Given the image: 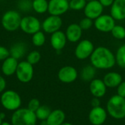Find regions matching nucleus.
<instances>
[{"label":"nucleus","mask_w":125,"mask_h":125,"mask_svg":"<svg viewBox=\"0 0 125 125\" xmlns=\"http://www.w3.org/2000/svg\"><path fill=\"white\" fill-rule=\"evenodd\" d=\"M90 61L92 66L100 70L111 69L116 63L114 54L104 46H99L94 50L90 56Z\"/></svg>","instance_id":"1"},{"label":"nucleus","mask_w":125,"mask_h":125,"mask_svg":"<svg viewBox=\"0 0 125 125\" xmlns=\"http://www.w3.org/2000/svg\"><path fill=\"white\" fill-rule=\"evenodd\" d=\"M108 114L115 119L125 118V98L116 94L112 96L106 105Z\"/></svg>","instance_id":"2"},{"label":"nucleus","mask_w":125,"mask_h":125,"mask_svg":"<svg viewBox=\"0 0 125 125\" xmlns=\"http://www.w3.org/2000/svg\"><path fill=\"white\" fill-rule=\"evenodd\" d=\"M35 113L27 108H18L15 111L11 117L12 125H36Z\"/></svg>","instance_id":"3"},{"label":"nucleus","mask_w":125,"mask_h":125,"mask_svg":"<svg viewBox=\"0 0 125 125\" xmlns=\"http://www.w3.org/2000/svg\"><path fill=\"white\" fill-rule=\"evenodd\" d=\"M0 101L1 105L10 111H15L20 108L21 105L20 95L13 90H7L2 92Z\"/></svg>","instance_id":"4"},{"label":"nucleus","mask_w":125,"mask_h":125,"mask_svg":"<svg viewBox=\"0 0 125 125\" xmlns=\"http://www.w3.org/2000/svg\"><path fill=\"white\" fill-rule=\"evenodd\" d=\"M22 17L16 10H8L1 17V25L8 31H15L20 28Z\"/></svg>","instance_id":"5"},{"label":"nucleus","mask_w":125,"mask_h":125,"mask_svg":"<svg viewBox=\"0 0 125 125\" xmlns=\"http://www.w3.org/2000/svg\"><path fill=\"white\" fill-rule=\"evenodd\" d=\"M15 75L20 82L23 83L30 82L34 76L33 65L29 63L27 61H23L19 62Z\"/></svg>","instance_id":"6"},{"label":"nucleus","mask_w":125,"mask_h":125,"mask_svg":"<svg viewBox=\"0 0 125 125\" xmlns=\"http://www.w3.org/2000/svg\"><path fill=\"white\" fill-rule=\"evenodd\" d=\"M42 24L39 19L32 15H27L22 18L20 25V29L26 34H34L40 31Z\"/></svg>","instance_id":"7"},{"label":"nucleus","mask_w":125,"mask_h":125,"mask_svg":"<svg viewBox=\"0 0 125 125\" xmlns=\"http://www.w3.org/2000/svg\"><path fill=\"white\" fill-rule=\"evenodd\" d=\"M94 50V45L89 40H83L78 42L75 50V57L80 60H84L91 56Z\"/></svg>","instance_id":"8"},{"label":"nucleus","mask_w":125,"mask_h":125,"mask_svg":"<svg viewBox=\"0 0 125 125\" xmlns=\"http://www.w3.org/2000/svg\"><path fill=\"white\" fill-rule=\"evenodd\" d=\"M95 28L101 32H111L115 26V19L111 15H101L94 21Z\"/></svg>","instance_id":"9"},{"label":"nucleus","mask_w":125,"mask_h":125,"mask_svg":"<svg viewBox=\"0 0 125 125\" xmlns=\"http://www.w3.org/2000/svg\"><path fill=\"white\" fill-rule=\"evenodd\" d=\"M70 9L68 0H50L48 12L51 15L60 16Z\"/></svg>","instance_id":"10"},{"label":"nucleus","mask_w":125,"mask_h":125,"mask_svg":"<svg viewBox=\"0 0 125 125\" xmlns=\"http://www.w3.org/2000/svg\"><path fill=\"white\" fill-rule=\"evenodd\" d=\"M62 26V20L60 16L50 15L47 17L42 23L43 31L48 34H53L60 29Z\"/></svg>","instance_id":"11"},{"label":"nucleus","mask_w":125,"mask_h":125,"mask_svg":"<svg viewBox=\"0 0 125 125\" xmlns=\"http://www.w3.org/2000/svg\"><path fill=\"white\" fill-rule=\"evenodd\" d=\"M103 11V6L98 0L89 1L86 3L84 7V14L86 17L95 20L100 17Z\"/></svg>","instance_id":"12"},{"label":"nucleus","mask_w":125,"mask_h":125,"mask_svg":"<svg viewBox=\"0 0 125 125\" xmlns=\"http://www.w3.org/2000/svg\"><path fill=\"white\" fill-rule=\"evenodd\" d=\"M107 116V111L99 106L92 108L89 114V120L92 125H102L105 122Z\"/></svg>","instance_id":"13"},{"label":"nucleus","mask_w":125,"mask_h":125,"mask_svg":"<svg viewBox=\"0 0 125 125\" xmlns=\"http://www.w3.org/2000/svg\"><path fill=\"white\" fill-rule=\"evenodd\" d=\"M78 78L77 70L72 66H64L62 67L58 73L59 80L64 83L74 82Z\"/></svg>","instance_id":"14"},{"label":"nucleus","mask_w":125,"mask_h":125,"mask_svg":"<svg viewBox=\"0 0 125 125\" xmlns=\"http://www.w3.org/2000/svg\"><path fill=\"white\" fill-rule=\"evenodd\" d=\"M89 90L91 94L94 97L101 98L106 94L107 86H105L103 80L99 78H94L90 81Z\"/></svg>","instance_id":"15"},{"label":"nucleus","mask_w":125,"mask_h":125,"mask_svg":"<svg viewBox=\"0 0 125 125\" xmlns=\"http://www.w3.org/2000/svg\"><path fill=\"white\" fill-rule=\"evenodd\" d=\"M67 40V39L65 33L60 30L51 34V45L52 48L56 51H60L65 47Z\"/></svg>","instance_id":"16"},{"label":"nucleus","mask_w":125,"mask_h":125,"mask_svg":"<svg viewBox=\"0 0 125 125\" xmlns=\"http://www.w3.org/2000/svg\"><path fill=\"white\" fill-rule=\"evenodd\" d=\"M111 7V15L115 21L125 20V0H114Z\"/></svg>","instance_id":"17"},{"label":"nucleus","mask_w":125,"mask_h":125,"mask_svg":"<svg viewBox=\"0 0 125 125\" xmlns=\"http://www.w3.org/2000/svg\"><path fill=\"white\" fill-rule=\"evenodd\" d=\"M18 59L9 56L3 61L1 64V72L6 76H11L16 73V70L18 65Z\"/></svg>","instance_id":"18"},{"label":"nucleus","mask_w":125,"mask_h":125,"mask_svg":"<svg viewBox=\"0 0 125 125\" xmlns=\"http://www.w3.org/2000/svg\"><path fill=\"white\" fill-rule=\"evenodd\" d=\"M83 30L78 23H72L68 26L65 34L68 41L71 42H77L82 36Z\"/></svg>","instance_id":"19"},{"label":"nucleus","mask_w":125,"mask_h":125,"mask_svg":"<svg viewBox=\"0 0 125 125\" xmlns=\"http://www.w3.org/2000/svg\"><path fill=\"white\" fill-rule=\"evenodd\" d=\"M103 81L107 88H117L122 82V77L119 73L110 72L104 76Z\"/></svg>","instance_id":"20"},{"label":"nucleus","mask_w":125,"mask_h":125,"mask_svg":"<svg viewBox=\"0 0 125 125\" xmlns=\"http://www.w3.org/2000/svg\"><path fill=\"white\" fill-rule=\"evenodd\" d=\"M65 118L64 112L60 109H56L51 112L46 120L48 125H62L64 122Z\"/></svg>","instance_id":"21"},{"label":"nucleus","mask_w":125,"mask_h":125,"mask_svg":"<svg viewBox=\"0 0 125 125\" xmlns=\"http://www.w3.org/2000/svg\"><path fill=\"white\" fill-rule=\"evenodd\" d=\"M26 51V45L23 42H17L11 47L10 50V56L18 60L25 55Z\"/></svg>","instance_id":"22"},{"label":"nucleus","mask_w":125,"mask_h":125,"mask_svg":"<svg viewBox=\"0 0 125 125\" xmlns=\"http://www.w3.org/2000/svg\"><path fill=\"white\" fill-rule=\"evenodd\" d=\"M96 68L92 65H87L84 67L81 72V78L84 81H92L94 79L96 74Z\"/></svg>","instance_id":"23"},{"label":"nucleus","mask_w":125,"mask_h":125,"mask_svg":"<svg viewBox=\"0 0 125 125\" xmlns=\"http://www.w3.org/2000/svg\"><path fill=\"white\" fill-rule=\"evenodd\" d=\"M32 9L38 14H43L48 11V1L47 0H33Z\"/></svg>","instance_id":"24"},{"label":"nucleus","mask_w":125,"mask_h":125,"mask_svg":"<svg viewBox=\"0 0 125 125\" xmlns=\"http://www.w3.org/2000/svg\"><path fill=\"white\" fill-rule=\"evenodd\" d=\"M116 62L122 68L125 69V44L121 45L116 54Z\"/></svg>","instance_id":"25"},{"label":"nucleus","mask_w":125,"mask_h":125,"mask_svg":"<svg viewBox=\"0 0 125 125\" xmlns=\"http://www.w3.org/2000/svg\"><path fill=\"white\" fill-rule=\"evenodd\" d=\"M51 112V111L48 106L40 105V108L36 111L35 115H36L37 119L42 121V120H46L48 119Z\"/></svg>","instance_id":"26"},{"label":"nucleus","mask_w":125,"mask_h":125,"mask_svg":"<svg viewBox=\"0 0 125 125\" xmlns=\"http://www.w3.org/2000/svg\"><path fill=\"white\" fill-rule=\"evenodd\" d=\"M31 42H32L33 45L37 46V47L42 46L45 42V34L41 31H39L34 33V34H32Z\"/></svg>","instance_id":"27"},{"label":"nucleus","mask_w":125,"mask_h":125,"mask_svg":"<svg viewBox=\"0 0 125 125\" xmlns=\"http://www.w3.org/2000/svg\"><path fill=\"white\" fill-rule=\"evenodd\" d=\"M112 36L117 40H123L125 38V28L120 25H115L111 31Z\"/></svg>","instance_id":"28"},{"label":"nucleus","mask_w":125,"mask_h":125,"mask_svg":"<svg viewBox=\"0 0 125 125\" xmlns=\"http://www.w3.org/2000/svg\"><path fill=\"white\" fill-rule=\"evenodd\" d=\"M40 59H41L40 53L37 51H32L28 54L26 61L31 64L34 65V64H37L40 61Z\"/></svg>","instance_id":"29"},{"label":"nucleus","mask_w":125,"mask_h":125,"mask_svg":"<svg viewBox=\"0 0 125 125\" xmlns=\"http://www.w3.org/2000/svg\"><path fill=\"white\" fill-rule=\"evenodd\" d=\"M86 4V0H70L69 1L70 9L73 10H81L84 9Z\"/></svg>","instance_id":"30"},{"label":"nucleus","mask_w":125,"mask_h":125,"mask_svg":"<svg viewBox=\"0 0 125 125\" xmlns=\"http://www.w3.org/2000/svg\"><path fill=\"white\" fill-rule=\"evenodd\" d=\"M78 24L82 30H88L92 26V25L94 23H93V21L92 19L86 17V18H83Z\"/></svg>","instance_id":"31"},{"label":"nucleus","mask_w":125,"mask_h":125,"mask_svg":"<svg viewBox=\"0 0 125 125\" xmlns=\"http://www.w3.org/2000/svg\"><path fill=\"white\" fill-rule=\"evenodd\" d=\"M40 101L37 100V99H31L29 102V104H28V108L33 111V112H36V111L40 108Z\"/></svg>","instance_id":"32"},{"label":"nucleus","mask_w":125,"mask_h":125,"mask_svg":"<svg viewBox=\"0 0 125 125\" xmlns=\"http://www.w3.org/2000/svg\"><path fill=\"white\" fill-rule=\"evenodd\" d=\"M18 7L21 10H28L32 8V1L29 0H21L18 3Z\"/></svg>","instance_id":"33"},{"label":"nucleus","mask_w":125,"mask_h":125,"mask_svg":"<svg viewBox=\"0 0 125 125\" xmlns=\"http://www.w3.org/2000/svg\"><path fill=\"white\" fill-rule=\"evenodd\" d=\"M9 56H10V50L4 46L0 45V61H4Z\"/></svg>","instance_id":"34"},{"label":"nucleus","mask_w":125,"mask_h":125,"mask_svg":"<svg viewBox=\"0 0 125 125\" xmlns=\"http://www.w3.org/2000/svg\"><path fill=\"white\" fill-rule=\"evenodd\" d=\"M117 94L125 98V81H122L117 86Z\"/></svg>","instance_id":"35"},{"label":"nucleus","mask_w":125,"mask_h":125,"mask_svg":"<svg viewBox=\"0 0 125 125\" xmlns=\"http://www.w3.org/2000/svg\"><path fill=\"white\" fill-rule=\"evenodd\" d=\"M5 88H6V81L1 75H0V93L4 92Z\"/></svg>","instance_id":"36"},{"label":"nucleus","mask_w":125,"mask_h":125,"mask_svg":"<svg viewBox=\"0 0 125 125\" xmlns=\"http://www.w3.org/2000/svg\"><path fill=\"white\" fill-rule=\"evenodd\" d=\"M100 4L103 6V7H110L112 5V4L114 3V0H98Z\"/></svg>","instance_id":"37"},{"label":"nucleus","mask_w":125,"mask_h":125,"mask_svg":"<svg viewBox=\"0 0 125 125\" xmlns=\"http://www.w3.org/2000/svg\"><path fill=\"white\" fill-rule=\"evenodd\" d=\"M100 98L98 97H94L92 100L91 101V105L92 106V108H95V107H99L100 106Z\"/></svg>","instance_id":"38"},{"label":"nucleus","mask_w":125,"mask_h":125,"mask_svg":"<svg viewBox=\"0 0 125 125\" xmlns=\"http://www.w3.org/2000/svg\"><path fill=\"white\" fill-rule=\"evenodd\" d=\"M40 125H48V122H47V120H42V121H41Z\"/></svg>","instance_id":"39"},{"label":"nucleus","mask_w":125,"mask_h":125,"mask_svg":"<svg viewBox=\"0 0 125 125\" xmlns=\"http://www.w3.org/2000/svg\"><path fill=\"white\" fill-rule=\"evenodd\" d=\"M0 118L3 120L5 118V114L4 113H0Z\"/></svg>","instance_id":"40"},{"label":"nucleus","mask_w":125,"mask_h":125,"mask_svg":"<svg viewBox=\"0 0 125 125\" xmlns=\"http://www.w3.org/2000/svg\"><path fill=\"white\" fill-rule=\"evenodd\" d=\"M1 125H12V124H10V123H9L7 122H2Z\"/></svg>","instance_id":"41"},{"label":"nucleus","mask_w":125,"mask_h":125,"mask_svg":"<svg viewBox=\"0 0 125 125\" xmlns=\"http://www.w3.org/2000/svg\"><path fill=\"white\" fill-rule=\"evenodd\" d=\"M62 125H72L71 123H69V122H64V123H63Z\"/></svg>","instance_id":"42"},{"label":"nucleus","mask_w":125,"mask_h":125,"mask_svg":"<svg viewBox=\"0 0 125 125\" xmlns=\"http://www.w3.org/2000/svg\"><path fill=\"white\" fill-rule=\"evenodd\" d=\"M1 123H2V119L0 118V125H1Z\"/></svg>","instance_id":"43"},{"label":"nucleus","mask_w":125,"mask_h":125,"mask_svg":"<svg viewBox=\"0 0 125 125\" xmlns=\"http://www.w3.org/2000/svg\"><path fill=\"white\" fill-rule=\"evenodd\" d=\"M86 1H92V0H86Z\"/></svg>","instance_id":"44"},{"label":"nucleus","mask_w":125,"mask_h":125,"mask_svg":"<svg viewBox=\"0 0 125 125\" xmlns=\"http://www.w3.org/2000/svg\"><path fill=\"white\" fill-rule=\"evenodd\" d=\"M68 1H70V0H68Z\"/></svg>","instance_id":"45"}]
</instances>
